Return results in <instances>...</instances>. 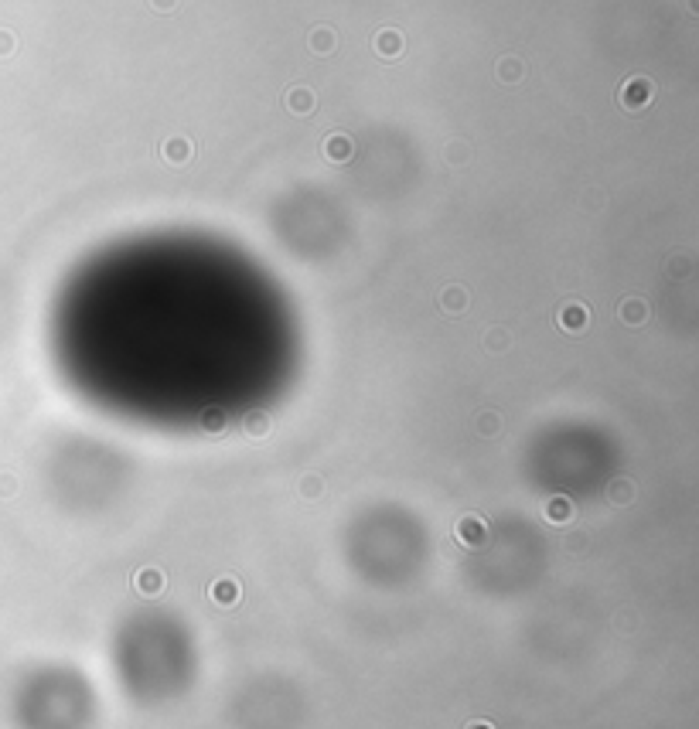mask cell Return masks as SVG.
<instances>
[{"label":"cell","instance_id":"obj_7","mask_svg":"<svg viewBox=\"0 0 699 729\" xmlns=\"http://www.w3.org/2000/svg\"><path fill=\"white\" fill-rule=\"evenodd\" d=\"M560 324H563V328H570V331H580V328L586 324V310L577 307V304H570V307L560 314Z\"/></svg>","mask_w":699,"mask_h":729},{"label":"cell","instance_id":"obj_8","mask_svg":"<svg viewBox=\"0 0 699 729\" xmlns=\"http://www.w3.org/2000/svg\"><path fill=\"white\" fill-rule=\"evenodd\" d=\"M621 317H624L628 324H641V321L648 317V304H645V300H624Z\"/></svg>","mask_w":699,"mask_h":729},{"label":"cell","instance_id":"obj_11","mask_svg":"<svg viewBox=\"0 0 699 729\" xmlns=\"http://www.w3.org/2000/svg\"><path fill=\"white\" fill-rule=\"evenodd\" d=\"M498 75H501L505 82H515V79H522V65L515 62V58H505V62L498 65Z\"/></svg>","mask_w":699,"mask_h":729},{"label":"cell","instance_id":"obj_1","mask_svg":"<svg viewBox=\"0 0 699 729\" xmlns=\"http://www.w3.org/2000/svg\"><path fill=\"white\" fill-rule=\"evenodd\" d=\"M617 99H621V106H624V110H641V106H648V103H652V82H648V79H641V75H634V79H628V82L621 86Z\"/></svg>","mask_w":699,"mask_h":729},{"label":"cell","instance_id":"obj_14","mask_svg":"<svg viewBox=\"0 0 699 729\" xmlns=\"http://www.w3.org/2000/svg\"><path fill=\"white\" fill-rule=\"evenodd\" d=\"M215 593H219V600H222V603H232V586H229V583H222Z\"/></svg>","mask_w":699,"mask_h":729},{"label":"cell","instance_id":"obj_5","mask_svg":"<svg viewBox=\"0 0 699 729\" xmlns=\"http://www.w3.org/2000/svg\"><path fill=\"white\" fill-rule=\"evenodd\" d=\"M287 110H293V112H311V110H314V96H311L307 89H293L290 96H287Z\"/></svg>","mask_w":699,"mask_h":729},{"label":"cell","instance_id":"obj_3","mask_svg":"<svg viewBox=\"0 0 699 729\" xmlns=\"http://www.w3.org/2000/svg\"><path fill=\"white\" fill-rule=\"evenodd\" d=\"M376 51H379L383 58H396V55L403 51V34H399V31H379Z\"/></svg>","mask_w":699,"mask_h":729},{"label":"cell","instance_id":"obj_10","mask_svg":"<svg viewBox=\"0 0 699 729\" xmlns=\"http://www.w3.org/2000/svg\"><path fill=\"white\" fill-rule=\"evenodd\" d=\"M461 535H464V538L474 546V542H481V538H485V525H477L474 518H464V522H461Z\"/></svg>","mask_w":699,"mask_h":729},{"label":"cell","instance_id":"obj_15","mask_svg":"<svg viewBox=\"0 0 699 729\" xmlns=\"http://www.w3.org/2000/svg\"><path fill=\"white\" fill-rule=\"evenodd\" d=\"M150 4H154L158 11H171V7H174V0H150Z\"/></svg>","mask_w":699,"mask_h":729},{"label":"cell","instance_id":"obj_6","mask_svg":"<svg viewBox=\"0 0 699 729\" xmlns=\"http://www.w3.org/2000/svg\"><path fill=\"white\" fill-rule=\"evenodd\" d=\"M444 307L451 310V314H461V310L468 307V290H464V287H447V290H444Z\"/></svg>","mask_w":699,"mask_h":729},{"label":"cell","instance_id":"obj_2","mask_svg":"<svg viewBox=\"0 0 699 729\" xmlns=\"http://www.w3.org/2000/svg\"><path fill=\"white\" fill-rule=\"evenodd\" d=\"M324 154H328V160H335V164H345V160H352L355 147H352V140L345 133H331L324 140Z\"/></svg>","mask_w":699,"mask_h":729},{"label":"cell","instance_id":"obj_13","mask_svg":"<svg viewBox=\"0 0 699 729\" xmlns=\"http://www.w3.org/2000/svg\"><path fill=\"white\" fill-rule=\"evenodd\" d=\"M140 590H143V593L160 590V573H140Z\"/></svg>","mask_w":699,"mask_h":729},{"label":"cell","instance_id":"obj_9","mask_svg":"<svg viewBox=\"0 0 699 729\" xmlns=\"http://www.w3.org/2000/svg\"><path fill=\"white\" fill-rule=\"evenodd\" d=\"M311 48H314V51H321V55H328V51L335 48V34H331L328 27L314 31V34H311Z\"/></svg>","mask_w":699,"mask_h":729},{"label":"cell","instance_id":"obj_4","mask_svg":"<svg viewBox=\"0 0 699 729\" xmlns=\"http://www.w3.org/2000/svg\"><path fill=\"white\" fill-rule=\"evenodd\" d=\"M164 160H167V164H184V160H191V143H188L184 136L167 140V143H164Z\"/></svg>","mask_w":699,"mask_h":729},{"label":"cell","instance_id":"obj_12","mask_svg":"<svg viewBox=\"0 0 699 729\" xmlns=\"http://www.w3.org/2000/svg\"><path fill=\"white\" fill-rule=\"evenodd\" d=\"M570 515H573V508H570V501H566V498H556V501L549 505V518H553V522H566Z\"/></svg>","mask_w":699,"mask_h":729}]
</instances>
